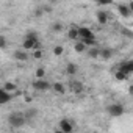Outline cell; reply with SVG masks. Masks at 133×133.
I'll use <instances>...</instances> for the list:
<instances>
[{"label": "cell", "instance_id": "6da1fadb", "mask_svg": "<svg viewBox=\"0 0 133 133\" xmlns=\"http://www.w3.org/2000/svg\"><path fill=\"white\" fill-rule=\"evenodd\" d=\"M22 47H24L25 50H30V49H39V47H41L39 39H38V36L35 35V31H30V33L25 36V39H24V42H22Z\"/></svg>", "mask_w": 133, "mask_h": 133}, {"label": "cell", "instance_id": "7a4b0ae2", "mask_svg": "<svg viewBox=\"0 0 133 133\" xmlns=\"http://www.w3.org/2000/svg\"><path fill=\"white\" fill-rule=\"evenodd\" d=\"M8 122L13 128H21L27 122V117H25V114H11L8 117Z\"/></svg>", "mask_w": 133, "mask_h": 133}, {"label": "cell", "instance_id": "3957f363", "mask_svg": "<svg viewBox=\"0 0 133 133\" xmlns=\"http://www.w3.org/2000/svg\"><path fill=\"white\" fill-rule=\"evenodd\" d=\"M108 113H110V116H113V117H119V116L124 114V107H122L121 103H111V105L108 107Z\"/></svg>", "mask_w": 133, "mask_h": 133}, {"label": "cell", "instance_id": "277c9868", "mask_svg": "<svg viewBox=\"0 0 133 133\" xmlns=\"http://www.w3.org/2000/svg\"><path fill=\"white\" fill-rule=\"evenodd\" d=\"M33 88H35L36 91H49V89L52 88V85H50L49 82L42 80V78H36V82L33 83Z\"/></svg>", "mask_w": 133, "mask_h": 133}, {"label": "cell", "instance_id": "5b68a950", "mask_svg": "<svg viewBox=\"0 0 133 133\" xmlns=\"http://www.w3.org/2000/svg\"><path fill=\"white\" fill-rule=\"evenodd\" d=\"M13 97H14V92H10V91H6L5 88L0 89V105H6Z\"/></svg>", "mask_w": 133, "mask_h": 133}, {"label": "cell", "instance_id": "8992f818", "mask_svg": "<svg viewBox=\"0 0 133 133\" xmlns=\"http://www.w3.org/2000/svg\"><path fill=\"white\" fill-rule=\"evenodd\" d=\"M59 130L63 133H71L74 130V127H72V124L68 119H63V121H59Z\"/></svg>", "mask_w": 133, "mask_h": 133}, {"label": "cell", "instance_id": "52a82bcc", "mask_svg": "<svg viewBox=\"0 0 133 133\" xmlns=\"http://www.w3.org/2000/svg\"><path fill=\"white\" fill-rule=\"evenodd\" d=\"M13 58L16 59V61H27L28 59V55H27V50L25 49H22V50H16L14 53H13Z\"/></svg>", "mask_w": 133, "mask_h": 133}, {"label": "cell", "instance_id": "ba28073f", "mask_svg": "<svg viewBox=\"0 0 133 133\" xmlns=\"http://www.w3.org/2000/svg\"><path fill=\"white\" fill-rule=\"evenodd\" d=\"M71 91L74 92V94H82L83 92V83L82 82H78V80H74V82H71Z\"/></svg>", "mask_w": 133, "mask_h": 133}, {"label": "cell", "instance_id": "9c48e42d", "mask_svg": "<svg viewBox=\"0 0 133 133\" xmlns=\"http://www.w3.org/2000/svg\"><path fill=\"white\" fill-rule=\"evenodd\" d=\"M119 69H121V71H124V72H127L128 75H130V74H133V59H128V61L122 63Z\"/></svg>", "mask_w": 133, "mask_h": 133}, {"label": "cell", "instance_id": "30bf717a", "mask_svg": "<svg viewBox=\"0 0 133 133\" xmlns=\"http://www.w3.org/2000/svg\"><path fill=\"white\" fill-rule=\"evenodd\" d=\"M117 11H119V14H121L122 17H128V16L131 14V11H130V8H128V5H124V3H121V5H117Z\"/></svg>", "mask_w": 133, "mask_h": 133}, {"label": "cell", "instance_id": "8fae6325", "mask_svg": "<svg viewBox=\"0 0 133 133\" xmlns=\"http://www.w3.org/2000/svg\"><path fill=\"white\" fill-rule=\"evenodd\" d=\"M68 38L72 39V41H77L80 38V31H78V27H71L69 31H68Z\"/></svg>", "mask_w": 133, "mask_h": 133}, {"label": "cell", "instance_id": "7c38bea8", "mask_svg": "<svg viewBox=\"0 0 133 133\" xmlns=\"http://www.w3.org/2000/svg\"><path fill=\"white\" fill-rule=\"evenodd\" d=\"M78 31H80V38H92L94 36L92 30L88 27H78Z\"/></svg>", "mask_w": 133, "mask_h": 133}, {"label": "cell", "instance_id": "4fadbf2b", "mask_svg": "<svg viewBox=\"0 0 133 133\" xmlns=\"http://www.w3.org/2000/svg\"><path fill=\"white\" fill-rule=\"evenodd\" d=\"M74 50H75L77 53H83V52L88 50V45H86L83 41H75V44H74Z\"/></svg>", "mask_w": 133, "mask_h": 133}, {"label": "cell", "instance_id": "5bb4252c", "mask_svg": "<svg viewBox=\"0 0 133 133\" xmlns=\"http://www.w3.org/2000/svg\"><path fill=\"white\" fill-rule=\"evenodd\" d=\"M113 56V50L110 49V47H102L100 49V56L99 58H102V59H110Z\"/></svg>", "mask_w": 133, "mask_h": 133}, {"label": "cell", "instance_id": "9a60e30c", "mask_svg": "<svg viewBox=\"0 0 133 133\" xmlns=\"http://www.w3.org/2000/svg\"><path fill=\"white\" fill-rule=\"evenodd\" d=\"M96 17H97V22H99L100 25H105V24L108 22V14H107L105 11H97Z\"/></svg>", "mask_w": 133, "mask_h": 133}, {"label": "cell", "instance_id": "2e32d148", "mask_svg": "<svg viewBox=\"0 0 133 133\" xmlns=\"http://www.w3.org/2000/svg\"><path fill=\"white\" fill-rule=\"evenodd\" d=\"M88 56L89 58H99L100 56V49L92 45V47H88Z\"/></svg>", "mask_w": 133, "mask_h": 133}, {"label": "cell", "instance_id": "e0dca14e", "mask_svg": "<svg viewBox=\"0 0 133 133\" xmlns=\"http://www.w3.org/2000/svg\"><path fill=\"white\" fill-rule=\"evenodd\" d=\"M77 71H78V68H77L75 63H69L68 66H66V74H68V75H75Z\"/></svg>", "mask_w": 133, "mask_h": 133}, {"label": "cell", "instance_id": "ac0fdd59", "mask_svg": "<svg viewBox=\"0 0 133 133\" xmlns=\"http://www.w3.org/2000/svg\"><path fill=\"white\" fill-rule=\"evenodd\" d=\"M52 89H53L56 94H64V91H66V88H64V85H63L61 82H55V83L52 85Z\"/></svg>", "mask_w": 133, "mask_h": 133}, {"label": "cell", "instance_id": "d6986e66", "mask_svg": "<svg viewBox=\"0 0 133 133\" xmlns=\"http://www.w3.org/2000/svg\"><path fill=\"white\" fill-rule=\"evenodd\" d=\"M114 77H116V80H119V82H125V80L128 78V74L124 72V71H121V69H117V71L114 72Z\"/></svg>", "mask_w": 133, "mask_h": 133}, {"label": "cell", "instance_id": "ffe728a7", "mask_svg": "<svg viewBox=\"0 0 133 133\" xmlns=\"http://www.w3.org/2000/svg\"><path fill=\"white\" fill-rule=\"evenodd\" d=\"M82 41L88 45V47H92V45H96V36H92V38H82Z\"/></svg>", "mask_w": 133, "mask_h": 133}, {"label": "cell", "instance_id": "44dd1931", "mask_svg": "<svg viewBox=\"0 0 133 133\" xmlns=\"http://www.w3.org/2000/svg\"><path fill=\"white\" fill-rule=\"evenodd\" d=\"M3 88H5L6 91H10V92H14V91L17 89V86H16V85H14L13 82H6V83L3 85Z\"/></svg>", "mask_w": 133, "mask_h": 133}, {"label": "cell", "instance_id": "7402d4cb", "mask_svg": "<svg viewBox=\"0 0 133 133\" xmlns=\"http://www.w3.org/2000/svg\"><path fill=\"white\" fill-rule=\"evenodd\" d=\"M63 53H64V47L63 45H55L53 47V55L55 56H61Z\"/></svg>", "mask_w": 133, "mask_h": 133}, {"label": "cell", "instance_id": "603a6c76", "mask_svg": "<svg viewBox=\"0 0 133 133\" xmlns=\"http://www.w3.org/2000/svg\"><path fill=\"white\" fill-rule=\"evenodd\" d=\"M121 33H122V36H127V38H130V39H133V30H130V28H122L121 30Z\"/></svg>", "mask_w": 133, "mask_h": 133}, {"label": "cell", "instance_id": "cb8c5ba5", "mask_svg": "<svg viewBox=\"0 0 133 133\" xmlns=\"http://www.w3.org/2000/svg\"><path fill=\"white\" fill-rule=\"evenodd\" d=\"M63 30V24L61 22H55L53 25H52V31H55V33H59Z\"/></svg>", "mask_w": 133, "mask_h": 133}, {"label": "cell", "instance_id": "d4e9b609", "mask_svg": "<svg viewBox=\"0 0 133 133\" xmlns=\"http://www.w3.org/2000/svg\"><path fill=\"white\" fill-rule=\"evenodd\" d=\"M35 75H36V78H42V77L45 75V69H44V68H38L36 72H35Z\"/></svg>", "mask_w": 133, "mask_h": 133}, {"label": "cell", "instance_id": "484cf974", "mask_svg": "<svg viewBox=\"0 0 133 133\" xmlns=\"http://www.w3.org/2000/svg\"><path fill=\"white\" fill-rule=\"evenodd\" d=\"M94 2L99 5V6H107V5H111L113 0H94Z\"/></svg>", "mask_w": 133, "mask_h": 133}, {"label": "cell", "instance_id": "4316f807", "mask_svg": "<svg viewBox=\"0 0 133 133\" xmlns=\"http://www.w3.org/2000/svg\"><path fill=\"white\" fill-rule=\"evenodd\" d=\"M33 58H36V59L42 58V50H41V49H35V52H33Z\"/></svg>", "mask_w": 133, "mask_h": 133}, {"label": "cell", "instance_id": "83f0119b", "mask_svg": "<svg viewBox=\"0 0 133 133\" xmlns=\"http://www.w3.org/2000/svg\"><path fill=\"white\" fill-rule=\"evenodd\" d=\"M0 47H2V49H6V38H5V36H0Z\"/></svg>", "mask_w": 133, "mask_h": 133}, {"label": "cell", "instance_id": "f1b7e54d", "mask_svg": "<svg viewBox=\"0 0 133 133\" xmlns=\"http://www.w3.org/2000/svg\"><path fill=\"white\" fill-rule=\"evenodd\" d=\"M33 116H36V111H33V110H30V111H27V113H25V117H27V121H28V119H31Z\"/></svg>", "mask_w": 133, "mask_h": 133}, {"label": "cell", "instance_id": "f546056e", "mask_svg": "<svg viewBox=\"0 0 133 133\" xmlns=\"http://www.w3.org/2000/svg\"><path fill=\"white\" fill-rule=\"evenodd\" d=\"M35 14H36L38 17H41V16L44 14V10H42V6H39V8H36V10H35Z\"/></svg>", "mask_w": 133, "mask_h": 133}, {"label": "cell", "instance_id": "4dcf8cb0", "mask_svg": "<svg viewBox=\"0 0 133 133\" xmlns=\"http://www.w3.org/2000/svg\"><path fill=\"white\" fill-rule=\"evenodd\" d=\"M42 10H44V13H52V6H49V5H44Z\"/></svg>", "mask_w": 133, "mask_h": 133}, {"label": "cell", "instance_id": "1f68e13d", "mask_svg": "<svg viewBox=\"0 0 133 133\" xmlns=\"http://www.w3.org/2000/svg\"><path fill=\"white\" fill-rule=\"evenodd\" d=\"M128 94H130V96H133V85H130V86H128Z\"/></svg>", "mask_w": 133, "mask_h": 133}, {"label": "cell", "instance_id": "d6a6232c", "mask_svg": "<svg viewBox=\"0 0 133 133\" xmlns=\"http://www.w3.org/2000/svg\"><path fill=\"white\" fill-rule=\"evenodd\" d=\"M128 8H130V11L133 13V0H131V2H130V3H128Z\"/></svg>", "mask_w": 133, "mask_h": 133}, {"label": "cell", "instance_id": "836d02e7", "mask_svg": "<svg viewBox=\"0 0 133 133\" xmlns=\"http://www.w3.org/2000/svg\"><path fill=\"white\" fill-rule=\"evenodd\" d=\"M31 100H33V99H31V97H30V96H27V97H25V102H27V103H30V102H31Z\"/></svg>", "mask_w": 133, "mask_h": 133}]
</instances>
